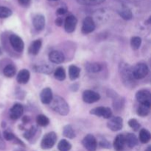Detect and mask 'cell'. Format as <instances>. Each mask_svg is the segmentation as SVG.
I'll list each match as a JSON object with an SVG mask.
<instances>
[{
    "mask_svg": "<svg viewBox=\"0 0 151 151\" xmlns=\"http://www.w3.org/2000/svg\"><path fill=\"white\" fill-rule=\"evenodd\" d=\"M136 98L139 103L142 105L150 108L151 106V97L150 91L147 89H142L139 91L136 94Z\"/></svg>",
    "mask_w": 151,
    "mask_h": 151,
    "instance_id": "cell-5",
    "label": "cell"
},
{
    "mask_svg": "<svg viewBox=\"0 0 151 151\" xmlns=\"http://www.w3.org/2000/svg\"><path fill=\"white\" fill-rule=\"evenodd\" d=\"M63 134L64 137L69 139H73L75 137V133L70 125H67L63 128Z\"/></svg>",
    "mask_w": 151,
    "mask_h": 151,
    "instance_id": "cell-27",
    "label": "cell"
},
{
    "mask_svg": "<svg viewBox=\"0 0 151 151\" xmlns=\"http://www.w3.org/2000/svg\"><path fill=\"white\" fill-rule=\"evenodd\" d=\"M37 131V128L35 126H32L29 130L26 131V132L24 134V137L26 139H30L35 134Z\"/></svg>",
    "mask_w": 151,
    "mask_h": 151,
    "instance_id": "cell-36",
    "label": "cell"
},
{
    "mask_svg": "<svg viewBox=\"0 0 151 151\" xmlns=\"http://www.w3.org/2000/svg\"><path fill=\"white\" fill-rule=\"evenodd\" d=\"M24 112V108L19 103H16L10 110V117L13 120L18 119L22 116Z\"/></svg>",
    "mask_w": 151,
    "mask_h": 151,
    "instance_id": "cell-13",
    "label": "cell"
},
{
    "mask_svg": "<svg viewBox=\"0 0 151 151\" xmlns=\"http://www.w3.org/2000/svg\"><path fill=\"white\" fill-rule=\"evenodd\" d=\"M40 97H41V101L42 102V103H44V104H50L53 97L52 91L51 88H44L41 91V94H40Z\"/></svg>",
    "mask_w": 151,
    "mask_h": 151,
    "instance_id": "cell-15",
    "label": "cell"
},
{
    "mask_svg": "<svg viewBox=\"0 0 151 151\" xmlns=\"http://www.w3.org/2000/svg\"><path fill=\"white\" fill-rule=\"evenodd\" d=\"M86 69L90 73H96L100 72L102 69V66L98 63H87L86 66Z\"/></svg>",
    "mask_w": 151,
    "mask_h": 151,
    "instance_id": "cell-25",
    "label": "cell"
},
{
    "mask_svg": "<svg viewBox=\"0 0 151 151\" xmlns=\"http://www.w3.org/2000/svg\"><path fill=\"white\" fill-rule=\"evenodd\" d=\"M132 72L134 79L140 80L147 76L149 73V68L145 63H139L133 68Z\"/></svg>",
    "mask_w": 151,
    "mask_h": 151,
    "instance_id": "cell-3",
    "label": "cell"
},
{
    "mask_svg": "<svg viewBox=\"0 0 151 151\" xmlns=\"http://www.w3.org/2000/svg\"><path fill=\"white\" fill-rule=\"evenodd\" d=\"M3 135H4V138L7 141H13V140H16V142L19 143L20 145H24L23 142H21L19 139L16 138V137H15L14 134H13V133L10 132V131H5L4 133H3Z\"/></svg>",
    "mask_w": 151,
    "mask_h": 151,
    "instance_id": "cell-32",
    "label": "cell"
},
{
    "mask_svg": "<svg viewBox=\"0 0 151 151\" xmlns=\"http://www.w3.org/2000/svg\"><path fill=\"white\" fill-rule=\"evenodd\" d=\"M57 141V135L55 132H50L43 137L41 142V147L42 149L47 150L50 149L55 145Z\"/></svg>",
    "mask_w": 151,
    "mask_h": 151,
    "instance_id": "cell-4",
    "label": "cell"
},
{
    "mask_svg": "<svg viewBox=\"0 0 151 151\" xmlns=\"http://www.w3.org/2000/svg\"><path fill=\"white\" fill-rule=\"evenodd\" d=\"M100 95L98 93L91 90H86L83 93V100L86 103H94L99 101Z\"/></svg>",
    "mask_w": 151,
    "mask_h": 151,
    "instance_id": "cell-9",
    "label": "cell"
},
{
    "mask_svg": "<svg viewBox=\"0 0 151 151\" xmlns=\"http://www.w3.org/2000/svg\"><path fill=\"white\" fill-rule=\"evenodd\" d=\"M100 146L103 148H111V144L106 139H103L100 142Z\"/></svg>",
    "mask_w": 151,
    "mask_h": 151,
    "instance_id": "cell-38",
    "label": "cell"
},
{
    "mask_svg": "<svg viewBox=\"0 0 151 151\" xmlns=\"http://www.w3.org/2000/svg\"><path fill=\"white\" fill-rule=\"evenodd\" d=\"M107 127L112 131H120L123 127V119L120 116L111 118L108 122Z\"/></svg>",
    "mask_w": 151,
    "mask_h": 151,
    "instance_id": "cell-11",
    "label": "cell"
},
{
    "mask_svg": "<svg viewBox=\"0 0 151 151\" xmlns=\"http://www.w3.org/2000/svg\"><path fill=\"white\" fill-rule=\"evenodd\" d=\"M10 43L15 51L18 52H23L24 48V44L23 40L19 35H14V34L10 35Z\"/></svg>",
    "mask_w": 151,
    "mask_h": 151,
    "instance_id": "cell-8",
    "label": "cell"
},
{
    "mask_svg": "<svg viewBox=\"0 0 151 151\" xmlns=\"http://www.w3.org/2000/svg\"><path fill=\"white\" fill-rule=\"evenodd\" d=\"M81 72V69L77 66L75 65H71L69 68V76L72 81H75L77 78H78Z\"/></svg>",
    "mask_w": 151,
    "mask_h": 151,
    "instance_id": "cell-23",
    "label": "cell"
},
{
    "mask_svg": "<svg viewBox=\"0 0 151 151\" xmlns=\"http://www.w3.org/2000/svg\"><path fill=\"white\" fill-rule=\"evenodd\" d=\"M123 1H140V0H123Z\"/></svg>",
    "mask_w": 151,
    "mask_h": 151,
    "instance_id": "cell-43",
    "label": "cell"
},
{
    "mask_svg": "<svg viewBox=\"0 0 151 151\" xmlns=\"http://www.w3.org/2000/svg\"><path fill=\"white\" fill-rule=\"evenodd\" d=\"M139 140L143 144L149 142L150 140V133L147 129H142L139 132Z\"/></svg>",
    "mask_w": 151,
    "mask_h": 151,
    "instance_id": "cell-26",
    "label": "cell"
},
{
    "mask_svg": "<svg viewBox=\"0 0 151 151\" xmlns=\"http://www.w3.org/2000/svg\"><path fill=\"white\" fill-rule=\"evenodd\" d=\"M4 148H5V144H4V140H3L2 137H1V134H0V149L3 150Z\"/></svg>",
    "mask_w": 151,
    "mask_h": 151,
    "instance_id": "cell-41",
    "label": "cell"
},
{
    "mask_svg": "<svg viewBox=\"0 0 151 151\" xmlns=\"http://www.w3.org/2000/svg\"><path fill=\"white\" fill-rule=\"evenodd\" d=\"M96 24L94 19L90 16L86 17L83 22L82 32L83 34H88L92 32L95 29Z\"/></svg>",
    "mask_w": 151,
    "mask_h": 151,
    "instance_id": "cell-10",
    "label": "cell"
},
{
    "mask_svg": "<svg viewBox=\"0 0 151 151\" xmlns=\"http://www.w3.org/2000/svg\"><path fill=\"white\" fill-rule=\"evenodd\" d=\"M113 145L116 151H122L125 145V136L123 134H119L116 137L114 141Z\"/></svg>",
    "mask_w": 151,
    "mask_h": 151,
    "instance_id": "cell-17",
    "label": "cell"
},
{
    "mask_svg": "<svg viewBox=\"0 0 151 151\" xmlns=\"http://www.w3.org/2000/svg\"><path fill=\"white\" fill-rule=\"evenodd\" d=\"M54 76L58 81H63L66 78V72L63 67H58L55 69L54 72Z\"/></svg>",
    "mask_w": 151,
    "mask_h": 151,
    "instance_id": "cell-29",
    "label": "cell"
},
{
    "mask_svg": "<svg viewBox=\"0 0 151 151\" xmlns=\"http://www.w3.org/2000/svg\"><path fill=\"white\" fill-rule=\"evenodd\" d=\"M118 13L119 14V16L125 20H130V19H132L133 14L132 12L131 11L129 8L126 7H122L118 10Z\"/></svg>",
    "mask_w": 151,
    "mask_h": 151,
    "instance_id": "cell-22",
    "label": "cell"
},
{
    "mask_svg": "<svg viewBox=\"0 0 151 151\" xmlns=\"http://www.w3.org/2000/svg\"><path fill=\"white\" fill-rule=\"evenodd\" d=\"M150 108L141 104V106H139V108L137 109V114L140 116H147L150 113Z\"/></svg>",
    "mask_w": 151,
    "mask_h": 151,
    "instance_id": "cell-33",
    "label": "cell"
},
{
    "mask_svg": "<svg viewBox=\"0 0 151 151\" xmlns=\"http://www.w3.org/2000/svg\"><path fill=\"white\" fill-rule=\"evenodd\" d=\"M66 12H67L66 8H65V7H60V8H58L57 10L56 13H57L58 15H63V14H65Z\"/></svg>",
    "mask_w": 151,
    "mask_h": 151,
    "instance_id": "cell-39",
    "label": "cell"
},
{
    "mask_svg": "<svg viewBox=\"0 0 151 151\" xmlns=\"http://www.w3.org/2000/svg\"><path fill=\"white\" fill-rule=\"evenodd\" d=\"M19 2V4L21 5H23V6H27L29 4L30 2V0H18Z\"/></svg>",
    "mask_w": 151,
    "mask_h": 151,
    "instance_id": "cell-40",
    "label": "cell"
},
{
    "mask_svg": "<svg viewBox=\"0 0 151 151\" xmlns=\"http://www.w3.org/2000/svg\"><path fill=\"white\" fill-rule=\"evenodd\" d=\"M142 44V39L141 38L138 36H134L131 38V46L132 47L133 50H137L139 49L140 46Z\"/></svg>",
    "mask_w": 151,
    "mask_h": 151,
    "instance_id": "cell-34",
    "label": "cell"
},
{
    "mask_svg": "<svg viewBox=\"0 0 151 151\" xmlns=\"http://www.w3.org/2000/svg\"><path fill=\"white\" fill-rule=\"evenodd\" d=\"M30 73L27 69H22L17 75V81L19 83L25 84L29 81Z\"/></svg>",
    "mask_w": 151,
    "mask_h": 151,
    "instance_id": "cell-18",
    "label": "cell"
},
{
    "mask_svg": "<svg viewBox=\"0 0 151 151\" xmlns=\"http://www.w3.org/2000/svg\"><path fill=\"white\" fill-rule=\"evenodd\" d=\"M128 125L135 131H138L140 128V124L136 119H131L128 121Z\"/></svg>",
    "mask_w": 151,
    "mask_h": 151,
    "instance_id": "cell-37",
    "label": "cell"
},
{
    "mask_svg": "<svg viewBox=\"0 0 151 151\" xmlns=\"http://www.w3.org/2000/svg\"><path fill=\"white\" fill-rule=\"evenodd\" d=\"M77 24H78V19L75 16L70 15V16H67L64 23L65 30L69 33L74 32L76 28Z\"/></svg>",
    "mask_w": 151,
    "mask_h": 151,
    "instance_id": "cell-12",
    "label": "cell"
},
{
    "mask_svg": "<svg viewBox=\"0 0 151 151\" xmlns=\"http://www.w3.org/2000/svg\"><path fill=\"white\" fill-rule=\"evenodd\" d=\"M78 2L83 5H97L102 4L106 0H77Z\"/></svg>",
    "mask_w": 151,
    "mask_h": 151,
    "instance_id": "cell-31",
    "label": "cell"
},
{
    "mask_svg": "<svg viewBox=\"0 0 151 151\" xmlns=\"http://www.w3.org/2000/svg\"><path fill=\"white\" fill-rule=\"evenodd\" d=\"M12 15V10L4 6H0V19H5Z\"/></svg>",
    "mask_w": 151,
    "mask_h": 151,
    "instance_id": "cell-35",
    "label": "cell"
},
{
    "mask_svg": "<svg viewBox=\"0 0 151 151\" xmlns=\"http://www.w3.org/2000/svg\"><path fill=\"white\" fill-rule=\"evenodd\" d=\"M52 109L62 116H66L69 113V106L66 100L60 96H55L52 97L50 103Z\"/></svg>",
    "mask_w": 151,
    "mask_h": 151,
    "instance_id": "cell-1",
    "label": "cell"
},
{
    "mask_svg": "<svg viewBox=\"0 0 151 151\" xmlns=\"http://www.w3.org/2000/svg\"><path fill=\"white\" fill-rule=\"evenodd\" d=\"M1 54V49H0V55Z\"/></svg>",
    "mask_w": 151,
    "mask_h": 151,
    "instance_id": "cell-45",
    "label": "cell"
},
{
    "mask_svg": "<svg viewBox=\"0 0 151 151\" xmlns=\"http://www.w3.org/2000/svg\"><path fill=\"white\" fill-rule=\"evenodd\" d=\"M90 114L97 116H102L105 119H110L112 116V111L110 108L102 107V106L91 109Z\"/></svg>",
    "mask_w": 151,
    "mask_h": 151,
    "instance_id": "cell-7",
    "label": "cell"
},
{
    "mask_svg": "<svg viewBox=\"0 0 151 151\" xmlns=\"http://www.w3.org/2000/svg\"><path fill=\"white\" fill-rule=\"evenodd\" d=\"M49 1H58V0H49Z\"/></svg>",
    "mask_w": 151,
    "mask_h": 151,
    "instance_id": "cell-44",
    "label": "cell"
},
{
    "mask_svg": "<svg viewBox=\"0 0 151 151\" xmlns=\"http://www.w3.org/2000/svg\"><path fill=\"white\" fill-rule=\"evenodd\" d=\"M32 24L36 30L41 31L45 27V18L43 15L37 14L32 19Z\"/></svg>",
    "mask_w": 151,
    "mask_h": 151,
    "instance_id": "cell-14",
    "label": "cell"
},
{
    "mask_svg": "<svg viewBox=\"0 0 151 151\" xmlns=\"http://www.w3.org/2000/svg\"><path fill=\"white\" fill-rule=\"evenodd\" d=\"M50 60L53 63H61L64 61V55L60 51H52L49 55Z\"/></svg>",
    "mask_w": 151,
    "mask_h": 151,
    "instance_id": "cell-16",
    "label": "cell"
},
{
    "mask_svg": "<svg viewBox=\"0 0 151 151\" xmlns=\"http://www.w3.org/2000/svg\"><path fill=\"white\" fill-rule=\"evenodd\" d=\"M34 69L37 72L48 75V74H51L53 72L54 68H53V66L50 64H43L40 65V66H34Z\"/></svg>",
    "mask_w": 151,
    "mask_h": 151,
    "instance_id": "cell-20",
    "label": "cell"
},
{
    "mask_svg": "<svg viewBox=\"0 0 151 151\" xmlns=\"http://www.w3.org/2000/svg\"><path fill=\"white\" fill-rule=\"evenodd\" d=\"M125 145H127V146L130 148H134L138 144V139L134 134H128L125 136Z\"/></svg>",
    "mask_w": 151,
    "mask_h": 151,
    "instance_id": "cell-19",
    "label": "cell"
},
{
    "mask_svg": "<svg viewBox=\"0 0 151 151\" xmlns=\"http://www.w3.org/2000/svg\"><path fill=\"white\" fill-rule=\"evenodd\" d=\"M55 24L56 25H58V26L59 27L61 26V25L63 24V19H62L60 17L58 18V19L55 20Z\"/></svg>",
    "mask_w": 151,
    "mask_h": 151,
    "instance_id": "cell-42",
    "label": "cell"
},
{
    "mask_svg": "<svg viewBox=\"0 0 151 151\" xmlns=\"http://www.w3.org/2000/svg\"><path fill=\"white\" fill-rule=\"evenodd\" d=\"M36 122L38 125L40 126H47L50 124V119L47 116L44 114H40L37 116L36 118Z\"/></svg>",
    "mask_w": 151,
    "mask_h": 151,
    "instance_id": "cell-30",
    "label": "cell"
},
{
    "mask_svg": "<svg viewBox=\"0 0 151 151\" xmlns=\"http://www.w3.org/2000/svg\"><path fill=\"white\" fill-rule=\"evenodd\" d=\"M58 147L60 151H69L72 148V145L66 139H62L59 142Z\"/></svg>",
    "mask_w": 151,
    "mask_h": 151,
    "instance_id": "cell-28",
    "label": "cell"
},
{
    "mask_svg": "<svg viewBox=\"0 0 151 151\" xmlns=\"http://www.w3.org/2000/svg\"><path fill=\"white\" fill-rule=\"evenodd\" d=\"M132 69L133 68L128 63H121V64L119 65V72H120L121 78L127 86H129L131 84L134 83V78L133 76Z\"/></svg>",
    "mask_w": 151,
    "mask_h": 151,
    "instance_id": "cell-2",
    "label": "cell"
},
{
    "mask_svg": "<svg viewBox=\"0 0 151 151\" xmlns=\"http://www.w3.org/2000/svg\"><path fill=\"white\" fill-rule=\"evenodd\" d=\"M41 46H42V41H41V40H35L29 46V52L30 54L33 55H37L39 52L41 48Z\"/></svg>",
    "mask_w": 151,
    "mask_h": 151,
    "instance_id": "cell-21",
    "label": "cell"
},
{
    "mask_svg": "<svg viewBox=\"0 0 151 151\" xmlns=\"http://www.w3.org/2000/svg\"><path fill=\"white\" fill-rule=\"evenodd\" d=\"M82 144L88 151H96L97 147V142L95 137L91 134H88L83 138Z\"/></svg>",
    "mask_w": 151,
    "mask_h": 151,
    "instance_id": "cell-6",
    "label": "cell"
},
{
    "mask_svg": "<svg viewBox=\"0 0 151 151\" xmlns=\"http://www.w3.org/2000/svg\"><path fill=\"white\" fill-rule=\"evenodd\" d=\"M16 66L13 64H8L3 69V74L7 78H12L16 75Z\"/></svg>",
    "mask_w": 151,
    "mask_h": 151,
    "instance_id": "cell-24",
    "label": "cell"
}]
</instances>
